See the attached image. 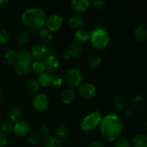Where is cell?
<instances>
[{"instance_id": "cell-1", "label": "cell", "mask_w": 147, "mask_h": 147, "mask_svg": "<svg viewBox=\"0 0 147 147\" xmlns=\"http://www.w3.org/2000/svg\"><path fill=\"white\" fill-rule=\"evenodd\" d=\"M99 127L103 139L113 142L120 137L124 128V122L119 115L111 113L103 117Z\"/></svg>"}, {"instance_id": "cell-2", "label": "cell", "mask_w": 147, "mask_h": 147, "mask_svg": "<svg viewBox=\"0 0 147 147\" xmlns=\"http://www.w3.org/2000/svg\"><path fill=\"white\" fill-rule=\"evenodd\" d=\"M46 14L43 9L39 7H30L22 11L21 14L22 22L28 28L40 30L45 26Z\"/></svg>"}, {"instance_id": "cell-3", "label": "cell", "mask_w": 147, "mask_h": 147, "mask_svg": "<svg viewBox=\"0 0 147 147\" xmlns=\"http://www.w3.org/2000/svg\"><path fill=\"white\" fill-rule=\"evenodd\" d=\"M90 42L97 50H103L109 46L111 36L109 31L103 27H96L90 32Z\"/></svg>"}, {"instance_id": "cell-4", "label": "cell", "mask_w": 147, "mask_h": 147, "mask_svg": "<svg viewBox=\"0 0 147 147\" xmlns=\"http://www.w3.org/2000/svg\"><path fill=\"white\" fill-rule=\"evenodd\" d=\"M103 116L100 110H96L89 113L83 118L80 124V127L83 131H91L100 126Z\"/></svg>"}, {"instance_id": "cell-5", "label": "cell", "mask_w": 147, "mask_h": 147, "mask_svg": "<svg viewBox=\"0 0 147 147\" xmlns=\"http://www.w3.org/2000/svg\"><path fill=\"white\" fill-rule=\"evenodd\" d=\"M65 78L67 84L73 88H78L83 83L84 76L81 70L76 67L68 69L65 75Z\"/></svg>"}, {"instance_id": "cell-6", "label": "cell", "mask_w": 147, "mask_h": 147, "mask_svg": "<svg viewBox=\"0 0 147 147\" xmlns=\"http://www.w3.org/2000/svg\"><path fill=\"white\" fill-rule=\"evenodd\" d=\"M64 20L59 14H51L46 17L45 27L50 32H55L60 30L63 26Z\"/></svg>"}, {"instance_id": "cell-7", "label": "cell", "mask_w": 147, "mask_h": 147, "mask_svg": "<svg viewBox=\"0 0 147 147\" xmlns=\"http://www.w3.org/2000/svg\"><path fill=\"white\" fill-rule=\"evenodd\" d=\"M50 105V100L48 96L45 93H38L32 100V106L37 111H45Z\"/></svg>"}, {"instance_id": "cell-8", "label": "cell", "mask_w": 147, "mask_h": 147, "mask_svg": "<svg viewBox=\"0 0 147 147\" xmlns=\"http://www.w3.org/2000/svg\"><path fill=\"white\" fill-rule=\"evenodd\" d=\"M50 53V48L42 43L36 44L31 48V55L36 60H44L49 55Z\"/></svg>"}, {"instance_id": "cell-9", "label": "cell", "mask_w": 147, "mask_h": 147, "mask_svg": "<svg viewBox=\"0 0 147 147\" xmlns=\"http://www.w3.org/2000/svg\"><path fill=\"white\" fill-rule=\"evenodd\" d=\"M78 93L80 97L86 100H90L93 98L96 94V88L94 84L91 83H83L78 88Z\"/></svg>"}, {"instance_id": "cell-10", "label": "cell", "mask_w": 147, "mask_h": 147, "mask_svg": "<svg viewBox=\"0 0 147 147\" xmlns=\"http://www.w3.org/2000/svg\"><path fill=\"white\" fill-rule=\"evenodd\" d=\"M42 63L44 64L45 69L47 70V73L55 71L60 67V60L57 55L52 52H50L49 55L44 59Z\"/></svg>"}, {"instance_id": "cell-11", "label": "cell", "mask_w": 147, "mask_h": 147, "mask_svg": "<svg viewBox=\"0 0 147 147\" xmlns=\"http://www.w3.org/2000/svg\"><path fill=\"white\" fill-rule=\"evenodd\" d=\"M83 52V47L81 43L78 42H74L70 45L67 50L63 54L65 59H70V57H78Z\"/></svg>"}, {"instance_id": "cell-12", "label": "cell", "mask_w": 147, "mask_h": 147, "mask_svg": "<svg viewBox=\"0 0 147 147\" xmlns=\"http://www.w3.org/2000/svg\"><path fill=\"white\" fill-rule=\"evenodd\" d=\"M31 131V126L27 122L24 121H19L13 125V131L17 136H27Z\"/></svg>"}, {"instance_id": "cell-13", "label": "cell", "mask_w": 147, "mask_h": 147, "mask_svg": "<svg viewBox=\"0 0 147 147\" xmlns=\"http://www.w3.org/2000/svg\"><path fill=\"white\" fill-rule=\"evenodd\" d=\"M90 0H72L70 1V7L77 13H82L86 11L90 7Z\"/></svg>"}, {"instance_id": "cell-14", "label": "cell", "mask_w": 147, "mask_h": 147, "mask_svg": "<svg viewBox=\"0 0 147 147\" xmlns=\"http://www.w3.org/2000/svg\"><path fill=\"white\" fill-rule=\"evenodd\" d=\"M32 63L18 61L14 65V72L17 76H24L31 71Z\"/></svg>"}, {"instance_id": "cell-15", "label": "cell", "mask_w": 147, "mask_h": 147, "mask_svg": "<svg viewBox=\"0 0 147 147\" xmlns=\"http://www.w3.org/2000/svg\"><path fill=\"white\" fill-rule=\"evenodd\" d=\"M3 62L9 65H15L18 62L17 52L14 50H9L6 52L3 55Z\"/></svg>"}, {"instance_id": "cell-16", "label": "cell", "mask_w": 147, "mask_h": 147, "mask_svg": "<svg viewBox=\"0 0 147 147\" xmlns=\"http://www.w3.org/2000/svg\"><path fill=\"white\" fill-rule=\"evenodd\" d=\"M69 25L70 27L75 30H80L86 25V22L84 19L79 15H73L70 17L68 20Z\"/></svg>"}, {"instance_id": "cell-17", "label": "cell", "mask_w": 147, "mask_h": 147, "mask_svg": "<svg viewBox=\"0 0 147 147\" xmlns=\"http://www.w3.org/2000/svg\"><path fill=\"white\" fill-rule=\"evenodd\" d=\"M76 97L75 90L73 88H67L61 94V100L64 104L69 105L73 103Z\"/></svg>"}, {"instance_id": "cell-18", "label": "cell", "mask_w": 147, "mask_h": 147, "mask_svg": "<svg viewBox=\"0 0 147 147\" xmlns=\"http://www.w3.org/2000/svg\"><path fill=\"white\" fill-rule=\"evenodd\" d=\"M134 147H147V136L144 134H137L131 139Z\"/></svg>"}, {"instance_id": "cell-19", "label": "cell", "mask_w": 147, "mask_h": 147, "mask_svg": "<svg viewBox=\"0 0 147 147\" xmlns=\"http://www.w3.org/2000/svg\"><path fill=\"white\" fill-rule=\"evenodd\" d=\"M113 104L118 111L124 110L126 106V101L124 96L121 94H116L113 98Z\"/></svg>"}, {"instance_id": "cell-20", "label": "cell", "mask_w": 147, "mask_h": 147, "mask_svg": "<svg viewBox=\"0 0 147 147\" xmlns=\"http://www.w3.org/2000/svg\"><path fill=\"white\" fill-rule=\"evenodd\" d=\"M134 36L136 40L140 42H144L147 38V30L145 26L140 24L136 27L134 30Z\"/></svg>"}, {"instance_id": "cell-21", "label": "cell", "mask_w": 147, "mask_h": 147, "mask_svg": "<svg viewBox=\"0 0 147 147\" xmlns=\"http://www.w3.org/2000/svg\"><path fill=\"white\" fill-rule=\"evenodd\" d=\"M37 83L40 86H43L44 88L49 87L51 86L52 76L47 72H44L41 74H39L37 77Z\"/></svg>"}, {"instance_id": "cell-22", "label": "cell", "mask_w": 147, "mask_h": 147, "mask_svg": "<svg viewBox=\"0 0 147 147\" xmlns=\"http://www.w3.org/2000/svg\"><path fill=\"white\" fill-rule=\"evenodd\" d=\"M62 145L61 139L50 135L44 141V147H62Z\"/></svg>"}, {"instance_id": "cell-23", "label": "cell", "mask_w": 147, "mask_h": 147, "mask_svg": "<svg viewBox=\"0 0 147 147\" xmlns=\"http://www.w3.org/2000/svg\"><path fill=\"white\" fill-rule=\"evenodd\" d=\"M22 116L21 109L18 106H13L9 109L8 112L9 119L14 122H17L20 121Z\"/></svg>"}, {"instance_id": "cell-24", "label": "cell", "mask_w": 147, "mask_h": 147, "mask_svg": "<svg viewBox=\"0 0 147 147\" xmlns=\"http://www.w3.org/2000/svg\"><path fill=\"white\" fill-rule=\"evenodd\" d=\"M102 62L101 57L98 54H93L89 57L88 60V66L90 69H96L100 65Z\"/></svg>"}, {"instance_id": "cell-25", "label": "cell", "mask_w": 147, "mask_h": 147, "mask_svg": "<svg viewBox=\"0 0 147 147\" xmlns=\"http://www.w3.org/2000/svg\"><path fill=\"white\" fill-rule=\"evenodd\" d=\"M76 39L80 43L86 42L90 40V32L84 29L78 30L76 32Z\"/></svg>"}, {"instance_id": "cell-26", "label": "cell", "mask_w": 147, "mask_h": 147, "mask_svg": "<svg viewBox=\"0 0 147 147\" xmlns=\"http://www.w3.org/2000/svg\"><path fill=\"white\" fill-rule=\"evenodd\" d=\"M145 105V100L142 95H137L132 100V106H133L134 110L136 111H142L144 109Z\"/></svg>"}, {"instance_id": "cell-27", "label": "cell", "mask_w": 147, "mask_h": 147, "mask_svg": "<svg viewBox=\"0 0 147 147\" xmlns=\"http://www.w3.org/2000/svg\"><path fill=\"white\" fill-rule=\"evenodd\" d=\"M25 88L30 93H37L40 90V85L37 80L30 79L26 82Z\"/></svg>"}, {"instance_id": "cell-28", "label": "cell", "mask_w": 147, "mask_h": 147, "mask_svg": "<svg viewBox=\"0 0 147 147\" xmlns=\"http://www.w3.org/2000/svg\"><path fill=\"white\" fill-rule=\"evenodd\" d=\"M18 54V61L26 62V63H32L33 62V57L31 53L27 50H22L20 52H17Z\"/></svg>"}, {"instance_id": "cell-29", "label": "cell", "mask_w": 147, "mask_h": 147, "mask_svg": "<svg viewBox=\"0 0 147 147\" xmlns=\"http://www.w3.org/2000/svg\"><path fill=\"white\" fill-rule=\"evenodd\" d=\"M39 37L42 41L49 42L53 40V34L52 32L46 29L45 27H43L39 30Z\"/></svg>"}, {"instance_id": "cell-30", "label": "cell", "mask_w": 147, "mask_h": 147, "mask_svg": "<svg viewBox=\"0 0 147 147\" xmlns=\"http://www.w3.org/2000/svg\"><path fill=\"white\" fill-rule=\"evenodd\" d=\"M29 40H30V33L27 30H21V31L17 33V40L19 44H26V43L28 42Z\"/></svg>"}, {"instance_id": "cell-31", "label": "cell", "mask_w": 147, "mask_h": 147, "mask_svg": "<svg viewBox=\"0 0 147 147\" xmlns=\"http://www.w3.org/2000/svg\"><path fill=\"white\" fill-rule=\"evenodd\" d=\"M31 69L37 74H41V73L45 72L44 64H43L42 61H40V60H35V61L32 62L31 64Z\"/></svg>"}, {"instance_id": "cell-32", "label": "cell", "mask_w": 147, "mask_h": 147, "mask_svg": "<svg viewBox=\"0 0 147 147\" xmlns=\"http://www.w3.org/2000/svg\"><path fill=\"white\" fill-rule=\"evenodd\" d=\"M69 134V129L65 125H61V126H58L57 129H56V136L57 138L60 139H65L67 136Z\"/></svg>"}, {"instance_id": "cell-33", "label": "cell", "mask_w": 147, "mask_h": 147, "mask_svg": "<svg viewBox=\"0 0 147 147\" xmlns=\"http://www.w3.org/2000/svg\"><path fill=\"white\" fill-rule=\"evenodd\" d=\"M27 142L31 146H35L40 144V142H41V138H40V135L37 134H32L27 136Z\"/></svg>"}, {"instance_id": "cell-34", "label": "cell", "mask_w": 147, "mask_h": 147, "mask_svg": "<svg viewBox=\"0 0 147 147\" xmlns=\"http://www.w3.org/2000/svg\"><path fill=\"white\" fill-rule=\"evenodd\" d=\"M9 33L6 29H0V44L5 45L9 41Z\"/></svg>"}, {"instance_id": "cell-35", "label": "cell", "mask_w": 147, "mask_h": 147, "mask_svg": "<svg viewBox=\"0 0 147 147\" xmlns=\"http://www.w3.org/2000/svg\"><path fill=\"white\" fill-rule=\"evenodd\" d=\"M0 131H1L3 133L7 134L10 133L13 131V125L9 121L4 122L0 126Z\"/></svg>"}, {"instance_id": "cell-36", "label": "cell", "mask_w": 147, "mask_h": 147, "mask_svg": "<svg viewBox=\"0 0 147 147\" xmlns=\"http://www.w3.org/2000/svg\"><path fill=\"white\" fill-rule=\"evenodd\" d=\"M115 147H131V143L126 138H120L118 139Z\"/></svg>"}, {"instance_id": "cell-37", "label": "cell", "mask_w": 147, "mask_h": 147, "mask_svg": "<svg viewBox=\"0 0 147 147\" xmlns=\"http://www.w3.org/2000/svg\"><path fill=\"white\" fill-rule=\"evenodd\" d=\"M107 4V1L105 0H94L92 2H90V5L92 7L96 9H103Z\"/></svg>"}, {"instance_id": "cell-38", "label": "cell", "mask_w": 147, "mask_h": 147, "mask_svg": "<svg viewBox=\"0 0 147 147\" xmlns=\"http://www.w3.org/2000/svg\"><path fill=\"white\" fill-rule=\"evenodd\" d=\"M63 80L60 76H52V83L51 85H53L55 87H60L63 85Z\"/></svg>"}, {"instance_id": "cell-39", "label": "cell", "mask_w": 147, "mask_h": 147, "mask_svg": "<svg viewBox=\"0 0 147 147\" xmlns=\"http://www.w3.org/2000/svg\"><path fill=\"white\" fill-rule=\"evenodd\" d=\"M7 142V136L6 134L0 131V146H4Z\"/></svg>"}, {"instance_id": "cell-40", "label": "cell", "mask_w": 147, "mask_h": 147, "mask_svg": "<svg viewBox=\"0 0 147 147\" xmlns=\"http://www.w3.org/2000/svg\"><path fill=\"white\" fill-rule=\"evenodd\" d=\"M40 131H41L42 134L45 137L48 136L49 134H50V129H49L48 126L45 124L41 125V126H40Z\"/></svg>"}, {"instance_id": "cell-41", "label": "cell", "mask_w": 147, "mask_h": 147, "mask_svg": "<svg viewBox=\"0 0 147 147\" xmlns=\"http://www.w3.org/2000/svg\"><path fill=\"white\" fill-rule=\"evenodd\" d=\"M88 147H105L104 144H103V142H101L100 141H93V142L89 144Z\"/></svg>"}, {"instance_id": "cell-42", "label": "cell", "mask_w": 147, "mask_h": 147, "mask_svg": "<svg viewBox=\"0 0 147 147\" xmlns=\"http://www.w3.org/2000/svg\"><path fill=\"white\" fill-rule=\"evenodd\" d=\"M134 111L132 109H127L124 111V116L126 118H131L133 116Z\"/></svg>"}, {"instance_id": "cell-43", "label": "cell", "mask_w": 147, "mask_h": 147, "mask_svg": "<svg viewBox=\"0 0 147 147\" xmlns=\"http://www.w3.org/2000/svg\"><path fill=\"white\" fill-rule=\"evenodd\" d=\"M9 2L8 0H0V5H4Z\"/></svg>"}, {"instance_id": "cell-44", "label": "cell", "mask_w": 147, "mask_h": 147, "mask_svg": "<svg viewBox=\"0 0 147 147\" xmlns=\"http://www.w3.org/2000/svg\"><path fill=\"white\" fill-rule=\"evenodd\" d=\"M1 98H2V92H1V90H0V101H1Z\"/></svg>"}, {"instance_id": "cell-45", "label": "cell", "mask_w": 147, "mask_h": 147, "mask_svg": "<svg viewBox=\"0 0 147 147\" xmlns=\"http://www.w3.org/2000/svg\"><path fill=\"white\" fill-rule=\"evenodd\" d=\"M0 119H1V112H0Z\"/></svg>"}, {"instance_id": "cell-46", "label": "cell", "mask_w": 147, "mask_h": 147, "mask_svg": "<svg viewBox=\"0 0 147 147\" xmlns=\"http://www.w3.org/2000/svg\"><path fill=\"white\" fill-rule=\"evenodd\" d=\"M0 147H4V146H0Z\"/></svg>"}]
</instances>
